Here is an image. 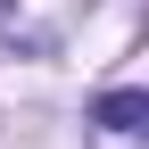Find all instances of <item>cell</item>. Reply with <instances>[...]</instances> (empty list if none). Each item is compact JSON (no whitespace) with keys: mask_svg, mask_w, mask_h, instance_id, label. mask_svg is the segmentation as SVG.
Returning <instances> with one entry per match:
<instances>
[{"mask_svg":"<svg viewBox=\"0 0 149 149\" xmlns=\"http://www.w3.org/2000/svg\"><path fill=\"white\" fill-rule=\"evenodd\" d=\"M141 116H149L141 91H108V100H100V124H108V133H141Z\"/></svg>","mask_w":149,"mask_h":149,"instance_id":"6da1fadb","label":"cell"}]
</instances>
